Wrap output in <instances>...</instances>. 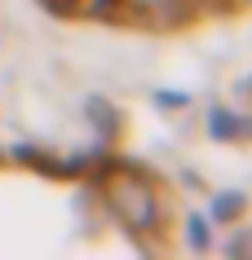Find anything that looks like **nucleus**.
<instances>
[{"mask_svg": "<svg viewBox=\"0 0 252 260\" xmlns=\"http://www.w3.org/2000/svg\"><path fill=\"white\" fill-rule=\"evenodd\" d=\"M115 207H120V216L128 225H146L151 220V194L142 190V185H115Z\"/></svg>", "mask_w": 252, "mask_h": 260, "instance_id": "nucleus-1", "label": "nucleus"}]
</instances>
